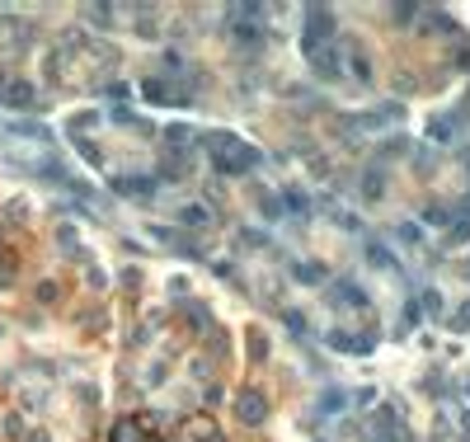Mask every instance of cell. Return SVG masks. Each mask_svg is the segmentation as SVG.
Segmentation results:
<instances>
[{
    "instance_id": "6da1fadb",
    "label": "cell",
    "mask_w": 470,
    "mask_h": 442,
    "mask_svg": "<svg viewBox=\"0 0 470 442\" xmlns=\"http://www.w3.org/2000/svg\"><path fill=\"white\" fill-rule=\"evenodd\" d=\"M203 146L212 151V165L216 170H226V174H245V170H259L263 156H259V146H249V141H240L235 132H207L203 137Z\"/></svg>"
},
{
    "instance_id": "7a4b0ae2",
    "label": "cell",
    "mask_w": 470,
    "mask_h": 442,
    "mask_svg": "<svg viewBox=\"0 0 470 442\" xmlns=\"http://www.w3.org/2000/svg\"><path fill=\"white\" fill-rule=\"evenodd\" d=\"M329 33H334V14L320 10V5H311V10H306V28H301V48H306V57L320 52V48H329Z\"/></svg>"
},
{
    "instance_id": "3957f363",
    "label": "cell",
    "mask_w": 470,
    "mask_h": 442,
    "mask_svg": "<svg viewBox=\"0 0 470 442\" xmlns=\"http://www.w3.org/2000/svg\"><path fill=\"white\" fill-rule=\"evenodd\" d=\"M325 343H329V348H339V353H353V358H367V353L376 348L371 334H348V330H329Z\"/></svg>"
},
{
    "instance_id": "277c9868",
    "label": "cell",
    "mask_w": 470,
    "mask_h": 442,
    "mask_svg": "<svg viewBox=\"0 0 470 442\" xmlns=\"http://www.w3.org/2000/svg\"><path fill=\"white\" fill-rule=\"evenodd\" d=\"M329 301L343 306V311H362V306H367V292L353 283V278H339V283H329Z\"/></svg>"
},
{
    "instance_id": "5b68a950",
    "label": "cell",
    "mask_w": 470,
    "mask_h": 442,
    "mask_svg": "<svg viewBox=\"0 0 470 442\" xmlns=\"http://www.w3.org/2000/svg\"><path fill=\"white\" fill-rule=\"evenodd\" d=\"M235 414H240V423H263V414H268L263 390H240L235 395Z\"/></svg>"
},
{
    "instance_id": "8992f818",
    "label": "cell",
    "mask_w": 470,
    "mask_h": 442,
    "mask_svg": "<svg viewBox=\"0 0 470 442\" xmlns=\"http://www.w3.org/2000/svg\"><path fill=\"white\" fill-rule=\"evenodd\" d=\"M113 188H118L123 198L151 203V198H156V188H160V179H151V174H132V179H113Z\"/></svg>"
},
{
    "instance_id": "52a82bcc",
    "label": "cell",
    "mask_w": 470,
    "mask_h": 442,
    "mask_svg": "<svg viewBox=\"0 0 470 442\" xmlns=\"http://www.w3.org/2000/svg\"><path fill=\"white\" fill-rule=\"evenodd\" d=\"M311 71L320 80H343V61H339V48L329 43V48H320V52H311Z\"/></svg>"
},
{
    "instance_id": "ba28073f",
    "label": "cell",
    "mask_w": 470,
    "mask_h": 442,
    "mask_svg": "<svg viewBox=\"0 0 470 442\" xmlns=\"http://www.w3.org/2000/svg\"><path fill=\"white\" fill-rule=\"evenodd\" d=\"M231 33H235L240 48H263V24H259V19H245V14H240Z\"/></svg>"
},
{
    "instance_id": "9c48e42d",
    "label": "cell",
    "mask_w": 470,
    "mask_h": 442,
    "mask_svg": "<svg viewBox=\"0 0 470 442\" xmlns=\"http://www.w3.org/2000/svg\"><path fill=\"white\" fill-rule=\"evenodd\" d=\"M362 254H367V263H371V268H381V273H395V268H400V259H395L386 245H376V240H367Z\"/></svg>"
},
{
    "instance_id": "30bf717a",
    "label": "cell",
    "mask_w": 470,
    "mask_h": 442,
    "mask_svg": "<svg viewBox=\"0 0 470 442\" xmlns=\"http://www.w3.org/2000/svg\"><path fill=\"white\" fill-rule=\"evenodd\" d=\"M456 132H461V123H456V113H442V118H433V123H428V141H451V137H456Z\"/></svg>"
},
{
    "instance_id": "8fae6325",
    "label": "cell",
    "mask_w": 470,
    "mask_h": 442,
    "mask_svg": "<svg viewBox=\"0 0 470 442\" xmlns=\"http://www.w3.org/2000/svg\"><path fill=\"white\" fill-rule=\"evenodd\" d=\"M165 141H170V146H193V128H188V123H170V128H165Z\"/></svg>"
},
{
    "instance_id": "7c38bea8",
    "label": "cell",
    "mask_w": 470,
    "mask_h": 442,
    "mask_svg": "<svg viewBox=\"0 0 470 442\" xmlns=\"http://www.w3.org/2000/svg\"><path fill=\"white\" fill-rule=\"evenodd\" d=\"M0 99H5V104H33V85H5V90H0Z\"/></svg>"
},
{
    "instance_id": "4fadbf2b",
    "label": "cell",
    "mask_w": 470,
    "mask_h": 442,
    "mask_svg": "<svg viewBox=\"0 0 470 442\" xmlns=\"http://www.w3.org/2000/svg\"><path fill=\"white\" fill-rule=\"evenodd\" d=\"M442 292H438V287H423V297H418V311L423 315H442Z\"/></svg>"
},
{
    "instance_id": "5bb4252c",
    "label": "cell",
    "mask_w": 470,
    "mask_h": 442,
    "mask_svg": "<svg viewBox=\"0 0 470 442\" xmlns=\"http://www.w3.org/2000/svg\"><path fill=\"white\" fill-rule=\"evenodd\" d=\"M292 278H296V283H306V287L325 283V273H320V263H292Z\"/></svg>"
},
{
    "instance_id": "9a60e30c",
    "label": "cell",
    "mask_w": 470,
    "mask_h": 442,
    "mask_svg": "<svg viewBox=\"0 0 470 442\" xmlns=\"http://www.w3.org/2000/svg\"><path fill=\"white\" fill-rule=\"evenodd\" d=\"M362 188H367V198H371V203H376V198H386V193H381V188H386L381 170H367V174H362Z\"/></svg>"
},
{
    "instance_id": "2e32d148",
    "label": "cell",
    "mask_w": 470,
    "mask_h": 442,
    "mask_svg": "<svg viewBox=\"0 0 470 442\" xmlns=\"http://www.w3.org/2000/svg\"><path fill=\"white\" fill-rule=\"evenodd\" d=\"M447 240H451V245H461V240H470V212H461V217L451 221V231H447Z\"/></svg>"
},
{
    "instance_id": "e0dca14e",
    "label": "cell",
    "mask_w": 470,
    "mask_h": 442,
    "mask_svg": "<svg viewBox=\"0 0 470 442\" xmlns=\"http://www.w3.org/2000/svg\"><path fill=\"white\" fill-rule=\"evenodd\" d=\"M348 71H353V76L367 85V80H371V61H367L362 52H348Z\"/></svg>"
},
{
    "instance_id": "ac0fdd59",
    "label": "cell",
    "mask_w": 470,
    "mask_h": 442,
    "mask_svg": "<svg viewBox=\"0 0 470 442\" xmlns=\"http://www.w3.org/2000/svg\"><path fill=\"white\" fill-rule=\"evenodd\" d=\"M395 240H405V245H423V231H418L414 221H405V226H395Z\"/></svg>"
},
{
    "instance_id": "d6986e66",
    "label": "cell",
    "mask_w": 470,
    "mask_h": 442,
    "mask_svg": "<svg viewBox=\"0 0 470 442\" xmlns=\"http://www.w3.org/2000/svg\"><path fill=\"white\" fill-rule=\"evenodd\" d=\"M343 410V390H329V395H320V414H339Z\"/></svg>"
},
{
    "instance_id": "ffe728a7",
    "label": "cell",
    "mask_w": 470,
    "mask_h": 442,
    "mask_svg": "<svg viewBox=\"0 0 470 442\" xmlns=\"http://www.w3.org/2000/svg\"><path fill=\"white\" fill-rule=\"evenodd\" d=\"M183 221H188V226H207L212 212L207 208H183Z\"/></svg>"
},
{
    "instance_id": "44dd1931",
    "label": "cell",
    "mask_w": 470,
    "mask_h": 442,
    "mask_svg": "<svg viewBox=\"0 0 470 442\" xmlns=\"http://www.w3.org/2000/svg\"><path fill=\"white\" fill-rule=\"evenodd\" d=\"M329 217H334V226H343V231H362V221L353 212H329Z\"/></svg>"
},
{
    "instance_id": "7402d4cb",
    "label": "cell",
    "mask_w": 470,
    "mask_h": 442,
    "mask_svg": "<svg viewBox=\"0 0 470 442\" xmlns=\"http://www.w3.org/2000/svg\"><path fill=\"white\" fill-rule=\"evenodd\" d=\"M451 330H461V334L470 330V301H461V311L451 315Z\"/></svg>"
},
{
    "instance_id": "603a6c76",
    "label": "cell",
    "mask_w": 470,
    "mask_h": 442,
    "mask_svg": "<svg viewBox=\"0 0 470 442\" xmlns=\"http://www.w3.org/2000/svg\"><path fill=\"white\" fill-rule=\"evenodd\" d=\"M287 330H292V334H301V339H306V320H301L296 311H287Z\"/></svg>"
},
{
    "instance_id": "cb8c5ba5",
    "label": "cell",
    "mask_w": 470,
    "mask_h": 442,
    "mask_svg": "<svg viewBox=\"0 0 470 442\" xmlns=\"http://www.w3.org/2000/svg\"><path fill=\"white\" fill-rule=\"evenodd\" d=\"M113 442H132V423H123V428L113 433Z\"/></svg>"
}]
</instances>
